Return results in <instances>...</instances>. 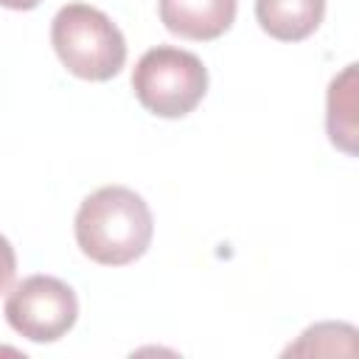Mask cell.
Masks as SVG:
<instances>
[{"label": "cell", "mask_w": 359, "mask_h": 359, "mask_svg": "<svg viewBox=\"0 0 359 359\" xmlns=\"http://www.w3.org/2000/svg\"><path fill=\"white\" fill-rule=\"evenodd\" d=\"M154 233V219L140 194L126 185L93 191L76 213V244L101 266H126L137 261Z\"/></svg>", "instance_id": "6da1fadb"}, {"label": "cell", "mask_w": 359, "mask_h": 359, "mask_svg": "<svg viewBox=\"0 0 359 359\" xmlns=\"http://www.w3.org/2000/svg\"><path fill=\"white\" fill-rule=\"evenodd\" d=\"M50 45L59 62L84 81H109L126 62L121 28L87 3H67L50 22Z\"/></svg>", "instance_id": "7a4b0ae2"}, {"label": "cell", "mask_w": 359, "mask_h": 359, "mask_svg": "<svg viewBox=\"0 0 359 359\" xmlns=\"http://www.w3.org/2000/svg\"><path fill=\"white\" fill-rule=\"evenodd\" d=\"M135 98L157 118H185L208 93V67L174 45L149 48L132 70Z\"/></svg>", "instance_id": "3957f363"}, {"label": "cell", "mask_w": 359, "mask_h": 359, "mask_svg": "<svg viewBox=\"0 0 359 359\" xmlns=\"http://www.w3.org/2000/svg\"><path fill=\"white\" fill-rule=\"evenodd\" d=\"M3 314L20 337L31 342H56L76 325L79 297L53 275H31L8 292Z\"/></svg>", "instance_id": "277c9868"}, {"label": "cell", "mask_w": 359, "mask_h": 359, "mask_svg": "<svg viewBox=\"0 0 359 359\" xmlns=\"http://www.w3.org/2000/svg\"><path fill=\"white\" fill-rule=\"evenodd\" d=\"M236 0H157L160 22L194 42L219 39L236 20Z\"/></svg>", "instance_id": "5b68a950"}, {"label": "cell", "mask_w": 359, "mask_h": 359, "mask_svg": "<svg viewBox=\"0 0 359 359\" xmlns=\"http://www.w3.org/2000/svg\"><path fill=\"white\" fill-rule=\"evenodd\" d=\"M325 17V0H255L258 25L280 42L311 36Z\"/></svg>", "instance_id": "8992f818"}, {"label": "cell", "mask_w": 359, "mask_h": 359, "mask_svg": "<svg viewBox=\"0 0 359 359\" xmlns=\"http://www.w3.org/2000/svg\"><path fill=\"white\" fill-rule=\"evenodd\" d=\"M356 65H348L334 81L328 84V137L345 154H356Z\"/></svg>", "instance_id": "52a82bcc"}, {"label": "cell", "mask_w": 359, "mask_h": 359, "mask_svg": "<svg viewBox=\"0 0 359 359\" xmlns=\"http://www.w3.org/2000/svg\"><path fill=\"white\" fill-rule=\"evenodd\" d=\"M339 339H356V328L348 323H317L303 331L300 342L289 345L286 353H353L356 348L339 345Z\"/></svg>", "instance_id": "ba28073f"}, {"label": "cell", "mask_w": 359, "mask_h": 359, "mask_svg": "<svg viewBox=\"0 0 359 359\" xmlns=\"http://www.w3.org/2000/svg\"><path fill=\"white\" fill-rule=\"evenodd\" d=\"M14 272H17V255H14V247L6 236H0V292H6L14 280Z\"/></svg>", "instance_id": "9c48e42d"}, {"label": "cell", "mask_w": 359, "mask_h": 359, "mask_svg": "<svg viewBox=\"0 0 359 359\" xmlns=\"http://www.w3.org/2000/svg\"><path fill=\"white\" fill-rule=\"evenodd\" d=\"M42 0H0V6L3 8H14V11H31V8H36Z\"/></svg>", "instance_id": "30bf717a"}]
</instances>
